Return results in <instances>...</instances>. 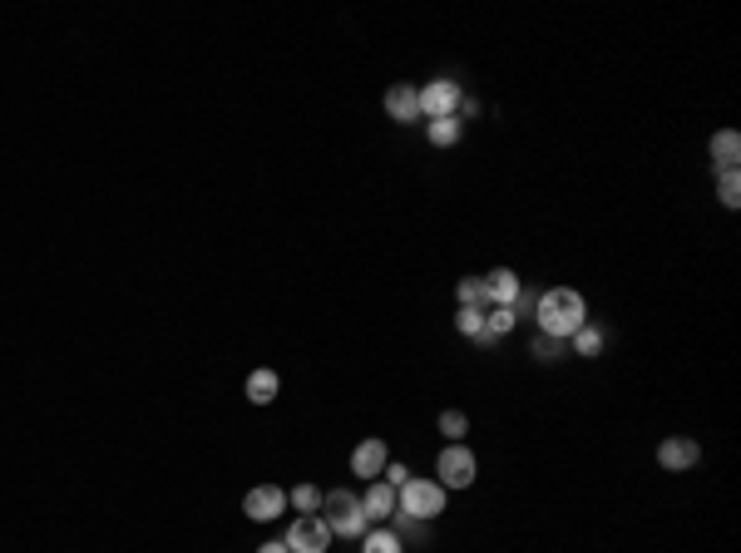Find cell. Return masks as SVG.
Returning a JSON list of instances; mask_svg holds the SVG:
<instances>
[{
    "mask_svg": "<svg viewBox=\"0 0 741 553\" xmlns=\"http://www.w3.org/2000/svg\"><path fill=\"white\" fill-rule=\"evenodd\" d=\"M277 395H282V376H277V371L257 366V371L247 376V400H252V405H272Z\"/></svg>",
    "mask_w": 741,
    "mask_h": 553,
    "instance_id": "14",
    "label": "cell"
},
{
    "mask_svg": "<svg viewBox=\"0 0 741 553\" xmlns=\"http://www.w3.org/2000/svg\"><path fill=\"white\" fill-rule=\"evenodd\" d=\"M717 198H722V208H737L741 203V168H717Z\"/></svg>",
    "mask_w": 741,
    "mask_h": 553,
    "instance_id": "19",
    "label": "cell"
},
{
    "mask_svg": "<svg viewBox=\"0 0 741 553\" xmlns=\"http://www.w3.org/2000/svg\"><path fill=\"white\" fill-rule=\"evenodd\" d=\"M243 514L252 524H272L277 514H287V489L282 484H252L243 494Z\"/></svg>",
    "mask_w": 741,
    "mask_h": 553,
    "instance_id": "7",
    "label": "cell"
},
{
    "mask_svg": "<svg viewBox=\"0 0 741 553\" xmlns=\"http://www.w3.org/2000/svg\"><path fill=\"white\" fill-rule=\"evenodd\" d=\"M697 460H702V445H697L692 435H667V440H662V445H658V465H662V470H667V474H682V470H692Z\"/></svg>",
    "mask_w": 741,
    "mask_h": 553,
    "instance_id": "9",
    "label": "cell"
},
{
    "mask_svg": "<svg viewBox=\"0 0 741 553\" xmlns=\"http://www.w3.org/2000/svg\"><path fill=\"white\" fill-rule=\"evenodd\" d=\"M287 504H292L297 514H322V489H317V484H297V489L287 494Z\"/></svg>",
    "mask_w": 741,
    "mask_h": 553,
    "instance_id": "20",
    "label": "cell"
},
{
    "mask_svg": "<svg viewBox=\"0 0 741 553\" xmlns=\"http://www.w3.org/2000/svg\"><path fill=\"white\" fill-rule=\"evenodd\" d=\"M425 134L435 149H455L460 134H465V119H425Z\"/></svg>",
    "mask_w": 741,
    "mask_h": 553,
    "instance_id": "16",
    "label": "cell"
},
{
    "mask_svg": "<svg viewBox=\"0 0 741 553\" xmlns=\"http://www.w3.org/2000/svg\"><path fill=\"white\" fill-rule=\"evenodd\" d=\"M322 519H327L331 539H361V534L371 529V519H366V509H361V499H356L351 489L322 494Z\"/></svg>",
    "mask_w": 741,
    "mask_h": 553,
    "instance_id": "3",
    "label": "cell"
},
{
    "mask_svg": "<svg viewBox=\"0 0 741 553\" xmlns=\"http://www.w3.org/2000/svg\"><path fill=\"white\" fill-rule=\"evenodd\" d=\"M445 494H450V489H440L435 479L411 474V479L396 489V514H401V519H415V524H430V519L445 514Z\"/></svg>",
    "mask_w": 741,
    "mask_h": 553,
    "instance_id": "2",
    "label": "cell"
},
{
    "mask_svg": "<svg viewBox=\"0 0 741 553\" xmlns=\"http://www.w3.org/2000/svg\"><path fill=\"white\" fill-rule=\"evenodd\" d=\"M534 321H539V336L569 341L578 326H588V302H583V292H574V287H549L534 302Z\"/></svg>",
    "mask_w": 741,
    "mask_h": 553,
    "instance_id": "1",
    "label": "cell"
},
{
    "mask_svg": "<svg viewBox=\"0 0 741 553\" xmlns=\"http://www.w3.org/2000/svg\"><path fill=\"white\" fill-rule=\"evenodd\" d=\"M386 465H391V450H386V440H381V435H371V440H361V445L351 450V474H356L361 484L381 479Z\"/></svg>",
    "mask_w": 741,
    "mask_h": 553,
    "instance_id": "8",
    "label": "cell"
},
{
    "mask_svg": "<svg viewBox=\"0 0 741 553\" xmlns=\"http://www.w3.org/2000/svg\"><path fill=\"white\" fill-rule=\"evenodd\" d=\"M415 99H420V119H455L465 89H460L455 79H430V84L415 89Z\"/></svg>",
    "mask_w": 741,
    "mask_h": 553,
    "instance_id": "5",
    "label": "cell"
},
{
    "mask_svg": "<svg viewBox=\"0 0 741 553\" xmlns=\"http://www.w3.org/2000/svg\"><path fill=\"white\" fill-rule=\"evenodd\" d=\"M475 479H480V460L470 445H445L435 455V484L440 489H470Z\"/></svg>",
    "mask_w": 741,
    "mask_h": 553,
    "instance_id": "4",
    "label": "cell"
},
{
    "mask_svg": "<svg viewBox=\"0 0 741 553\" xmlns=\"http://www.w3.org/2000/svg\"><path fill=\"white\" fill-rule=\"evenodd\" d=\"M519 297H524V282H519L514 267L485 272V302H490V307H519Z\"/></svg>",
    "mask_w": 741,
    "mask_h": 553,
    "instance_id": "10",
    "label": "cell"
},
{
    "mask_svg": "<svg viewBox=\"0 0 741 553\" xmlns=\"http://www.w3.org/2000/svg\"><path fill=\"white\" fill-rule=\"evenodd\" d=\"M455 331L485 341V312H480V307H460V312H455Z\"/></svg>",
    "mask_w": 741,
    "mask_h": 553,
    "instance_id": "22",
    "label": "cell"
},
{
    "mask_svg": "<svg viewBox=\"0 0 741 553\" xmlns=\"http://www.w3.org/2000/svg\"><path fill=\"white\" fill-rule=\"evenodd\" d=\"M361 509H366V519L391 524V519H396V489H391L386 479H371V484H366V494H361Z\"/></svg>",
    "mask_w": 741,
    "mask_h": 553,
    "instance_id": "11",
    "label": "cell"
},
{
    "mask_svg": "<svg viewBox=\"0 0 741 553\" xmlns=\"http://www.w3.org/2000/svg\"><path fill=\"white\" fill-rule=\"evenodd\" d=\"M257 553H292V549H287L282 539H272V544H262V549H257Z\"/></svg>",
    "mask_w": 741,
    "mask_h": 553,
    "instance_id": "25",
    "label": "cell"
},
{
    "mask_svg": "<svg viewBox=\"0 0 741 553\" xmlns=\"http://www.w3.org/2000/svg\"><path fill=\"white\" fill-rule=\"evenodd\" d=\"M381 479H386V484H391V489H401V484H406V479H411V470H406V465H401V460H396V465H386V470H381Z\"/></svg>",
    "mask_w": 741,
    "mask_h": 553,
    "instance_id": "24",
    "label": "cell"
},
{
    "mask_svg": "<svg viewBox=\"0 0 741 553\" xmlns=\"http://www.w3.org/2000/svg\"><path fill=\"white\" fill-rule=\"evenodd\" d=\"M361 553H406V539L381 524V529H366V534H361Z\"/></svg>",
    "mask_w": 741,
    "mask_h": 553,
    "instance_id": "15",
    "label": "cell"
},
{
    "mask_svg": "<svg viewBox=\"0 0 741 553\" xmlns=\"http://www.w3.org/2000/svg\"><path fill=\"white\" fill-rule=\"evenodd\" d=\"M455 297H460V307H490L485 302V277H460V287H455Z\"/></svg>",
    "mask_w": 741,
    "mask_h": 553,
    "instance_id": "21",
    "label": "cell"
},
{
    "mask_svg": "<svg viewBox=\"0 0 741 553\" xmlns=\"http://www.w3.org/2000/svg\"><path fill=\"white\" fill-rule=\"evenodd\" d=\"M569 346H574V356H603V331L598 326H578L574 336H569Z\"/></svg>",
    "mask_w": 741,
    "mask_h": 553,
    "instance_id": "18",
    "label": "cell"
},
{
    "mask_svg": "<svg viewBox=\"0 0 741 553\" xmlns=\"http://www.w3.org/2000/svg\"><path fill=\"white\" fill-rule=\"evenodd\" d=\"M386 114H391L396 124H415V119H420L415 84H391V89H386Z\"/></svg>",
    "mask_w": 741,
    "mask_h": 553,
    "instance_id": "13",
    "label": "cell"
},
{
    "mask_svg": "<svg viewBox=\"0 0 741 553\" xmlns=\"http://www.w3.org/2000/svg\"><path fill=\"white\" fill-rule=\"evenodd\" d=\"M569 351V341H554V336H534V356L539 361H559Z\"/></svg>",
    "mask_w": 741,
    "mask_h": 553,
    "instance_id": "23",
    "label": "cell"
},
{
    "mask_svg": "<svg viewBox=\"0 0 741 553\" xmlns=\"http://www.w3.org/2000/svg\"><path fill=\"white\" fill-rule=\"evenodd\" d=\"M435 430L445 435V445H465V435H470V415H465V410H440Z\"/></svg>",
    "mask_w": 741,
    "mask_h": 553,
    "instance_id": "17",
    "label": "cell"
},
{
    "mask_svg": "<svg viewBox=\"0 0 741 553\" xmlns=\"http://www.w3.org/2000/svg\"><path fill=\"white\" fill-rule=\"evenodd\" d=\"M292 553H327L331 549V529L322 514H297L287 524V539H282Z\"/></svg>",
    "mask_w": 741,
    "mask_h": 553,
    "instance_id": "6",
    "label": "cell"
},
{
    "mask_svg": "<svg viewBox=\"0 0 741 553\" xmlns=\"http://www.w3.org/2000/svg\"><path fill=\"white\" fill-rule=\"evenodd\" d=\"M707 158H712V168H737L741 163V134L737 129H717V134L707 139Z\"/></svg>",
    "mask_w": 741,
    "mask_h": 553,
    "instance_id": "12",
    "label": "cell"
}]
</instances>
